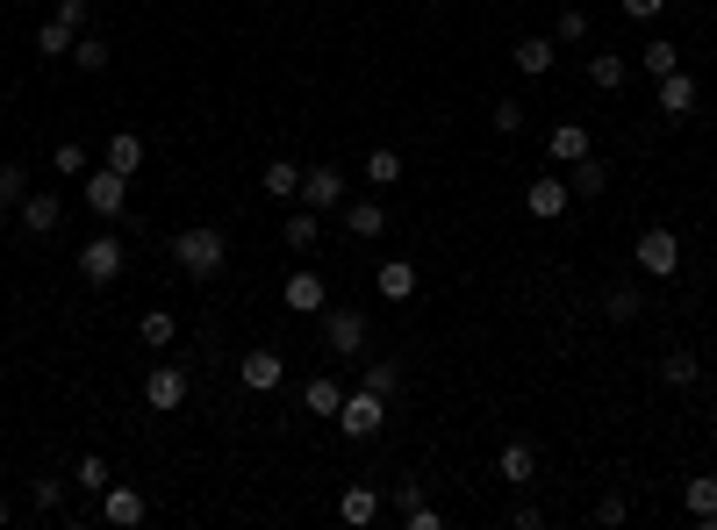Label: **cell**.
<instances>
[{
    "label": "cell",
    "mask_w": 717,
    "mask_h": 530,
    "mask_svg": "<svg viewBox=\"0 0 717 530\" xmlns=\"http://www.w3.org/2000/svg\"><path fill=\"white\" fill-rule=\"evenodd\" d=\"M0 530H8V495H0Z\"/></svg>",
    "instance_id": "45"
},
{
    "label": "cell",
    "mask_w": 717,
    "mask_h": 530,
    "mask_svg": "<svg viewBox=\"0 0 717 530\" xmlns=\"http://www.w3.org/2000/svg\"><path fill=\"white\" fill-rule=\"evenodd\" d=\"M51 165H58L65 179H86V173H94V158H86V144H80V136H72V144H58V150H51Z\"/></svg>",
    "instance_id": "35"
},
{
    "label": "cell",
    "mask_w": 717,
    "mask_h": 530,
    "mask_svg": "<svg viewBox=\"0 0 717 530\" xmlns=\"http://www.w3.org/2000/svg\"><path fill=\"white\" fill-rule=\"evenodd\" d=\"M516 72H524V80H545V72H553V58H560V43L553 37H539V29H531V37H516Z\"/></svg>",
    "instance_id": "16"
},
{
    "label": "cell",
    "mask_w": 717,
    "mask_h": 530,
    "mask_svg": "<svg viewBox=\"0 0 717 530\" xmlns=\"http://www.w3.org/2000/svg\"><path fill=\"white\" fill-rule=\"evenodd\" d=\"M237 373H244V387H252V395H273V387L287 381V358L273 352V344H258V352H244Z\"/></svg>",
    "instance_id": "13"
},
{
    "label": "cell",
    "mask_w": 717,
    "mask_h": 530,
    "mask_svg": "<svg viewBox=\"0 0 717 530\" xmlns=\"http://www.w3.org/2000/svg\"><path fill=\"white\" fill-rule=\"evenodd\" d=\"M258 187H266L273 201H301V165H295V158H273V165H266V179H258Z\"/></svg>",
    "instance_id": "24"
},
{
    "label": "cell",
    "mask_w": 717,
    "mask_h": 530,
    "mask_svg": "<svg viewBox=\"0 0 717 530\" xmlns=\"http://www.w3.org/2000/svg\"><path fill=\"white\" fill-rule=\"evenodd\" d=\"M86 22H94V8H86V0H58L51 22L37 29V51H43V58H72V43L86 37Z\"/></svg>",
    "instance_id": "2"
},
{
    "label": "cell",
    "mask_w": 717,
    "mask_h": 530,
    "mask_svg": "<svg viewBox=\"0 0 717 530\" xmlns=\"http://www.w3.org/2000/svg\"><path fill=\"white\" fill-rule=\"evenodd\" d=\"M495 474L510 480V488H531V480H539V451L524 445V437H516V445H502V459H495Z\"/></svg>",
    "instance_id": "18"
},
{
    "label": "cell",
    "mask_w": 717,
    "mask_h": 530,
    "mask_svg": "<svg viewBox=\"0 0 717 530\" xmlns=\"http://www.w3.org/2000/svg\"><path fill=\"white\" fill-rule=\"evenodd\" d=\"M324 344H330L338 358H352L359 344H366V315H359V309H324Z\"/></svg>",
    "instance_id": "11"
},
{
    "label": "cell",
    "mask_w": 717,
    "mask_h": 530,
    "mask_svg": "<svg viewBox=\"0 0 717 530\" xmlns=\"http://www.w3.org/2000/svg\"><path fill=\"white\" fill-rule=\"evenodd\" d=\"M617 8L632 14V22H660V8H667V0H617Z\"/></svg>",
    "instance_id": "44"
},
{
    "label": "cell",
    "mask_w": 717,
    "mask_h": 530,
    "mask_svg": "<svg viewBox=\"0 0 717 530\" xmlns=\"http://www.w3.org/2000/svg\"><path fill=\"white\" fill-rule=\"evenodd\" d=\"M136 337H144L151 352H165V344L180 337V315L173 309H144V315H136Z\"/></svg>",
    "instance_id": "26"
},
{
    "label": "cell",
    "mask_w": 717,
    "mask_h": 530,
    "mask_svg": "<svg viewBox=\"0 0 717 530\" xmlns=\"http://www.w3.org/2000/svg\"><path fill=\"white\" fill-rule=\"evenodd\" d=\"M72 488H80V495H101V488H109V459H94V451H86V459L72 466Z\"/></svg>",
    "instance_id": "37"
},
{
    "label": "cell",
    "mask_w": 717,
    "mask_h": 530,
    "mask_svg": "<svg viewBox=\"0 0 717 530\" xmlns=\"http://www.w3.org/2000/svg\"><path fill=\"white\" fill-rule=\"evenodd\" d=\"M675 8H682V0H675Z\"/></svg>",
    "instance_id": "47"
},
{
    "label": "cell",
    "mask_w": 717,
    "mask_h": 530,
    "mask_svg": "<svg viewBox=\"0 0 717 530\" xmlns=\"http://www.w3.org/2000/svg\"><path fill=\"white\" fill-rule=\"evenodd\" d=\"M345 173L338 165H309V173H301V208H316V216H330V208H345Z\"/></svg>",
    "instance_id": "7"
},
{
    "label": "cell",
    "mask_w": 717,
    "mask_h": 530,
    "mask_svg": "<svg viewBox=\"0 0 717 530\" xmlns=\"http://www.w3.org/2000/svg\"><path fill=\"white\" fill-rule=\"evenodd\" d=\"M122 259H130V245H122L115 230L86 237V245H80V280H86V287H109L115 272H122Z\"/></svg>",
    "instance_id": "4"
},
{
    "label": "cell",
    "mask_w": 717,
    "mask_h": 530,
    "mask_svg": "<svg viewBox=\"0 0 717 530\" xmlns=\"http://www.w3.org/2000/svg\"><path fill=\"white\" fill-rule=\"evenodd\" d=\"M660 381L667 387H696V381H704V358H696V352H667L660 358Z\"/></svg>",
    "instance_id": "33"
},
{
    "label": "cell",
    "mask_w": 717,
    "mask_h": 530,
    "mask_svg": "<svg viewBox=\"0 0 717 530\" xmlns=\"http://www.w3.org/2000/svg\"><path fill=\"white\" fill-rule=\"evenodd\" d=\"M380 423H388V395H373V387H352L338 408V430L345 437H380Z\"/></svg>",
    "instance_id": "6"
},
{
    "label": "cell",
    "mask_w": 717,
    "mask_h": 530,
    "mask_svg": "<svg viewBox=\"0 0 717 530\" xmlns=\"http://www.w3.org/2000/svg\"><path fill=\"white\" fill-rule=\"evenodd\" d=\"M545 150H553V165H574V158H588V129H582V123H560L553 136H545Z\"/></svg>",
    "instance_id": "29"
},
{
    "label": "cell",
    "mask_w": 717,
    "mask_h": 530,
    "mask_svg": "<svg viewBox=\"0 0 717 530\" xmlns=\"http://www.w3.org/2000/svg\"><path fill=\"white\" fill-rule=\"evenodd\" d=\"M29 502H37V509H58V502H65V480H29Z\"/></svg>",
    "instance_id": "42"
},
{
    "label": "cell",
    "mask_w": 717,
    "mask_h": 530,
    "mask_svg": "<svg viewBox=\"0 0 717 530\" xmlns=\"http://www.w3.org/2000/svg\"><path fill=\"white\" fill-rule=\"evenodd\" d=\"M567 187H574V201H596V194L610 187V165L596 158V150H588V158H574V165H567Z\"/></svg>",
    "instance_id": "19"
},
{
    "label": "cell",
    "mask_w": 717,
    "mask_h": 530,
    "mask_svg": "<svg viewBox=\"0 0 717 530\" xmlns=\"http://www.w3.org/2000/svg\"><path fill=\"white\" fill-rule=\"evenodd\" d=\"M280 237H287V251H316V237H324V222H316V208H295Z\"/></svg>",
    "instance_id": "32"
},
{
    "label": "cell",
    "mask_w": 717,
    "mask_h": 530,
    "mask_svg": "<svg viewBox=\"0 0 717 530\" xmlns=\"http://www.w3.org/2000/svg\"><path fill=\"white\" fill-rule=\"evenodd\" d=\"M301 408H309V416H324V423H338V408H345V387L330 381V373H316V381L301 387Z\"/></svg>",
    "instance_id": "20"
},
{
    "label": "cell",
    "mask_w": 717,
    "mask_h": 530,
    "mask_svg": "<svg viewBox=\"0 0 717 530\" xmlns=\"http://www.w3.org/2000/svg\"><path fill=\"white\" fill-rule=\"evenodd\" d=\"M524 208H531V222H560L574 208V187L560 173H539V179H531V194H524Z\"/></svg>",
    "instance_id": "9"
},
{
    "label": "cell",
    "mask_w": 717,
    "mask_h": 530,
    "mask_svg": "<svg viewBox=\"0 0 717 530\" xmlns=\"http://www.w3.org/2000/svg\"><path fill=\"white\" fill-rule=\"evenodd\" d=\"M144 517H151V502H144L136 488H115V480L101 488V523H115V530H136Z\"/></svg>",
    "instance_id": "12"
},
{
    "label": "cell",
    "mask_w": 717,
    "mask_h": 530,
    "mask_svg": "<svg viewBox=\"0 0 717 530\" xmlns=\"http://www.w3.org/2000/svg\"><path fill=\"white\" fill-rule=\"evenodd\" d=\"M72 65L80 72H109V37H80L72 43Z\"/></svg>",
    "instance_id": "38"
},
{
    "label": "cell",
    "mask_w": 717,
    "mask_h": 530,
    "mask_svg": "<svg viewBox=\"0 0 717 530\" xmlns=\"http://www.w3.org/2000/svg\"><path fill=\"white\" fill-rule=\"evenodd\" d=\"M80 201L94 208L101 222H122V216H130V173H115V165H94V173L80 179Z\"/></svg>",
    "instance_id": "3"
},
{
    "label": "cell",
    "mask_w": 717,
    "mask_h": 530,
    "mask_svg": "<svg viewBox=\"0 0 717 530\" xmlns=\"http://www.w3.org/2000/svg\"><path fill=\"white\" fill-rule=\"evenodd\" d=\"M22 201H29V165L0 158V208H22Z\"/></svg>",
    "instance_id": "31"
},
{
    "label": "cell",
    "mask_w": 717,
    "mask_h": 530,
    "mask_svg": "<svg viewBox=\"0 0 717 530\" xmlns=\"http://www.w3.org/2000/svg\"><path fill=\"white\" fill-rule=\"evenodd\" d=\"M338 517L352 523V530H366V523L380 517V488H366V480H359V488H345L338 495Z\"/></svg>",
    "instance_id": "21"
},
{
    "label": "cell",
    "mask_w": 717,
    "mask_h": 530,
    "mask_svg": "<svg viewBox=\"0 0 717 530\" xmlns=\"http://www.w3.org/2000/svg\"><path fill=\"white\" fill-rule=\"evenodd\" d=\"M696 101H704V86H696L689 80V72H667V80H660V115H696Z\"/></svg>",
    "instance_id": "17"
},
{
    "label": "cell",
    "mask_w": 717,
    "mask_h": 530,
    "mask_svg": "<svg viewBox=\"0 0 717 530\" xmlns=\"http://www.w3.org/2000/svg\"><path fill=\"white\" fill-rule=\"evenodd\" d=\"M280 301H287V309H301V315H324V309H330V287H324V272L295 266V272H287V287H280Z\"/></svg>",
    "instance_id": "10"
},
{
    "label": "cell",
    "mask_w": 717,
    "mask_h": 530,
    "mask_svg": "<svg viewBox=\"0 0 717 530\" xmlns=\"http://www.w3.org/2000/svg\"><path fill=\"white\" fill-rule=\"evenodd\" d=\"M14 216H22V230H29V237H51L58 222H65V194H37V187H29V201L14 208Z\"/></svg>",
    "instance_id": "15"
},
{
    "label": "cell",
    "mask_w": 717,
    "mask_h": 530,
    "mask_svg": "<svg viewBox=\"0 0 717 530\" xmlns=\"http://www.w3.org/2000/svg\"><path fill=\"white\" fill-rule=\"evenodd\" d=\"M682 509H689V517L710 530V523H717V474H696L689 488H682Z\"/></svg>",
    "instance_id": "22"
},
{
    "label": "cell",
    "mask_w": 717,
    "mask_h": 530,
    "mask_svg": "<svg viewBox=\"0 0 717 530\" xmlns=\"http://www.w3.org/2000/svg\"><path fill=\"white\" fill-rule=\"evenodd\" d=\"M624 80H632V65H624L617 51H596V58H588V86H596V94H617Z\"/></svg>",
    "instance_id": "27"
},
{
    "label": "cell",
    "mask_w": 717,
    "mask_h": 530,
    "mask_svg": "<svg viewBox=\"0 0 717 530\" xmlns=\"http://www.w3.org/2000/svg\"><path fill=\"white\" fill-rule=\"evenodd\" d=\"M553 43H588V8L582 0H567V8L553 14Z\"/></svg>",
    "instance_id": "34"
},
{
    "label": "cell",
    "mask_w": 717,
    "mask_h": 530,
    "mask_svg": "<svg viewBox=\"0 0 717 530\" xmlns=\"http://www.w3.org/2000/svg\"><path fill=\"white\" fill-rule=\"evenodd\" d=\"M144 402L158 408V416H165V408H180V402H187V366H151L144 373Z\"/></svg>",
    "instance_id": "14"
},
{
    "label": "cell",
    "mask_w": 717,
    "mask_h": 530,
    "mask_svg": "<svg viewBox=\"0 0 717 530\" xmlns=\"http://www.w3.org/2000/svg\"><path fill=\"white\" fill-rule=\"evenodd\" d=\"M395 179H402V150H395V144L366 150V187H395Z\"/></svg>",
    "instance_id": "30"
},
{
    "label": "cell",
    "mask_w": 717,
    "mask_h": 530,
    "mask_svg": "<svg viewBox=\"0 0 717 530\" xmlns=\"http://www.w3.org/2000/svg\"><path fill=\"white\" fill-rule=\"evenodd\" d=\"M638 272H646V280H675V272H682V237L660 230V222L638 230Z\"/></svg>",
    "instance_id": "5"
},
{
    "label": "cell",
    "mask_w": 717,
    "mask_h": 530,
    "mask_svg": "<svg viewBox=\"0 0 717 530\" xmlns=\"http://www.w3.org/2000/svg\"><path fill=\"white\" fill-rule=\"evenodd\" d=\"M223 259H231V237H223L216 222H194V230L173 237V266L187 272V280H216Z\"/></svg>",
    "instance_id": "1"
},
{
    "label": "cell",
    "mask_w": 717,
    "mask_h": 530,
    "mask_svg": "<svg viewBox=\"0 0 717 530\" xmlns=\"http://www.w3.org/2000/svg\"><path fill=\"white\" fill-rule=\"evenodd\" d=\"M402 523H409V530H445V517H438V509H431V502H417V509H402Z\"/></svg>",
    "instance_id": "43"
},
{
    "label": "cell",
    "mask_w": 717,
    "mask_h": 530,
    "mask_svg": "<svg viewBox=\"0 0 717 530\" xmlns=\"http://www.w3.org/2000/svg\"><path fill=\"white\" fill-rule=\"evenodd\" d=\"M488 123H495L502 136H516V129H524V101H495V108H488Z\"/></svg>",
    "instance_id": "40"
},
{
    "label": "cell",
    "mask_w": 717,
    "mask_h": 530,
    "mask_svg": "<svg viewBox=\"0 0 717 530\" xmlns=\"http://www.w3.org/2000/svg\"><path fill=\"white\" fill-rule=\"evenodd\" d=\"M624 517H632V502H624V495H603V502H596V523L603 530H617Z\"/></svg>",
    "instance_id": "41"
},
{
    "label": "cell",
    "mask_w": 717,
    "mask_h": 530,
    "mask_svg": "<svg viewBox=\"0 0 717 530\" xmlns=\"http://www.w3.org/2000/svg\"><path fill=\"white\" fill-rule=\"evenodd\" d=\"M0 237H8V208H0Z\"/></svg>",
    "instance_id": "46"
},
{
    "label": "cell",
    "mask_w": 717,
    "mask_h": 530,
    "mask_svg": "<svg viewBox=\"0 0 717 530\" xmlns=\"http://www.w3.org/2000/svg\"><path fill=\"white\" fill-rule=\"evenodd\" d=\"M338 222H345V237H352V245H373V237H388V208L373 201V194H345V208H338Z\"/></svg>",
    "instance_id": "8"
},
{
    "label": "cell",
    "mask_w": 717,
    "mask_h": 530,
    "mask_svg": "<svg viewBox=\"0 0 717 530\" xmlns=\"http://www.w3.org/2000/svg\"><path fill=\"white\" fill-rule=\"evenodd\" d=\"M359 387H373V395H395V387H402V366H395V358H373V366H359Z\"/></svg>",
    "instance_id": "36"
},
{
    "label": "cell",
    "mask_w": 717,
    "mask_h": 530,
    "mask_svg": "<svg viewBox=\"0 0 717 530\" xmlns=\"http://www.w3.org/2000/svg\"><path fill=\"white\" fill-rule=\"evenodd\" d=\"M373 287H380V301H409V294H417V266H409V259H388V266L373 272Z\"/></svg>",
    "instance_id": "23"
},
{
    "label": "cell",
    "mask_w": 717,
    "mask_h": 530,
    "mask_svg": "<svg viewBox=\"0 0 717 530\" xmlns=\"http://www.w3.org/2000/svg\"><path fill=\"white\" fill-rule=\"evenodd\" d=\"M101 165H115V173H130V179H136V165H144V136H136V129L109 136V150H101Z\"/></svg>",
    "instance_id": "28"
},
{
    "label": "cell",
    "mask_w": 717,
    "mask_h": 530,
    "mask_svg": "<svg viewBox=\"0 0 717 530\" xmlns=\"http://www.w3.org/2000/svg\"><path fill=\"white\" fill-rule=\"evenodd\" d=\"M603 315H610V323H638V315H646V294H638L632 280H617V287L603 294Z\"/></svg>",
    "instance_id": "25"
},
{
    "label": "cell",
    "mask_w": 717,
    "mask_h": 530,
    "mask_svg": "<svg viewBox=\"0 0 717 530\" xmlns=\"http://www.w3.org/2000/svg\"><path fill=\"white\" fill-rule=\"evenodd\" d=\"M675 65H682V51H675V43H667V37H646V72H653V80H667Z\"/></svg>",
    "instance_id": "39"
}]
</instances>
